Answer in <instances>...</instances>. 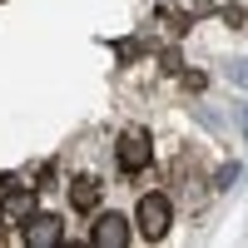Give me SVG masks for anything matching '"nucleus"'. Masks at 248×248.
Masks as SVG:
<instances>
[{"label":"nucleus","mask_w":248,"mask_h":248,"mask_svg":"<svg viewBox=\"0 0 248 248\" xmlns=\"http://www.w3.org/2000/svg\"><path fill=\"white\" fill-rule=\"evenodd\" d=\"M169 223H174L169 194H144V199H139V233H144V238H164V233H169Z\"/></svg>","instance_id":"nucleus-1"},{"label":"nucleus","mask_w":248,"mask_h":248,"mask_svg":"<svg viewBox=\"0 0 248 248\" xmlns=\"http://www.w3.org/2000/svg\"><path fill=\"white\" fill-rule=\"evenodd\" d=\"M5 214H30V194H15V199H5Z\"/></svg>","instance_id":"nucleus-6"},{"label":"nucleus","mask_w":248,"mask_h":248,"mask_svg":"<svg viewBox=\"0 0 248 248\" xmlns=\"http://www.w3.org/2000/svg\"><path fill=\"white\" fill-rule=\"evenodd\" d=\"M70 203H75L79 214H90L94 203H99V179H94V174H79V179L70 184Z\"/></svg>","instance_id":"nucleus-5"},{"label":"nucleus","mask_w":248,"mask_h":248,"mask_svg":"<svg viewBox=\"0 0 248 248\" xmlns=\"http://www.w3.org/2000/svg\"><path fill=\"white\" fill-rule=\"evenodd\" d=\"M65 238V223H60L55 214H30L25 218V243L30 248H50V243H60Z\"/></svg>","instance_id":"nucleus-4"},{"label":"nucleus","mask_w":248,"mask_h":248,"mask_svg":"<svg viewBox=\"0 0 248 248\" xmlns=\"http://www.w3.org/2000/svg\"><path fill=\"white\" fill-rule=\"evenodd\" d=\"M90 243H94V248H124V243H129V218H119V214H99L94 229H90Z\"/></svg>","instance_id":"nucleus-3"},{"label":"nucleus","mask_w":248,"mask_h":248,"mask_svg":"<svg viewBox=\"0 0 248 248\" xmlns=\"http://www.w3.org/2000/svg\"><path fill=\"white\" fill-rule=\"evenodd\" d=\"M149 154H154L149 129H124L119 144H114V159H119V169H124V174H139L144 164H149Z\"/></svg>","instance_id":"nucleus-2"}]
</instances>
